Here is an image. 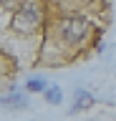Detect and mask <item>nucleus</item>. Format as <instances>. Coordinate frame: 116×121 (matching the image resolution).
Returning <instances> with one entry per match:
<instances>
[{"mask_svg":"<svg viewBox=\"0 0 116 121\" xmlns=\"http://www.w3.org/2000/svg\"><path fill=\"white\" fill-rule=\"evenodd\" d=\"M0 106H5V108H25V98L23 96H18V93H13V96H5V98H0Z\"/></svg>","mask_w":116,"mask_h":121,"instance_id":"20e7f679","label":"nucleus"},{"mask_svg":"<svg viewBox=\"0 0 116 121\" xmlns=\"http://www.w3.org/2000/svg\"><path fill=\"white\" fill-rule=\"evenodd\" d=\"M38 23H40V10L30 0H25L18 8V13L13 15V30H18V33H30L38 28Z\"/></svg>","mask_w":116,"mask_h":121,"instance_id":"f257e3e1","label":"nucleus"},{"mask_svg":"<svg viewBox=\"0 0 116 121\" xmlns=\"http://www.w3.org/2000/svg\"><path fill=\"white\" fill-rule=\"evenodd\" d=\"M46 98H48V104L58 106V104L63 101V93H61V88H58V86H51V88H46Z\"/></svg>","mask_w":116,"mask_h":121,"instance_id":"39448f33","label":"nucleus"},{"mask_svg":"<svg viewBox=\"0 0 116 121\" xmlns=\"http://www.w3.org/2000/svg\"><path fill=\"white\" fill-rule=\"evenodd\" d=\"M28 91H46V81H40V78L28 81Z\"/></svg>","mask_w":116,"mask_h":121,"instance_id":"423d86ee","label":"nucleus"},{"mask_svg":"<svg viewBox=\"0 0 116 121\" xmlns=\"http://www.w3.org/2000/svg\"><path fill=\"white\" fill-rule=\"evenodd\" d=\"M91 104H93V96L88 93V91H76V101H73V106H71V111L78 113V111H83V108H88Z\"/></svg>","mask_w":116,"mask_h":121,"instance_id":"7ed1b4c3","label":"nucleus"},{"mask_svg":"<svg viewBox=\"0 0 116 121\" xmlns=\"http://www.w3.org/2000/svg\"><path fill=\"white\" fill-rule=\"evenodd\" d=\"M88 33V20L83 15H68L61 20V38L68 43H76Z\"/></svg>","mask_w":116,"mask_h":121,"instance_id":"f03ea898","label":"nucleus"}]
</instances>
